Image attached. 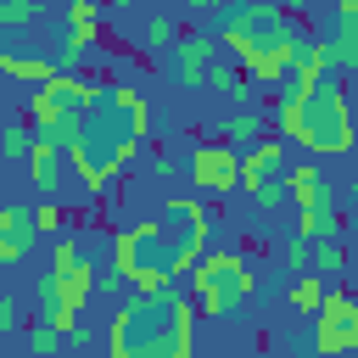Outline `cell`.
<instances>
[{
    "label": "cell",
    "instance_id": "9",
    "mask_svg": "<svg viewBox=\"0 0 358 358\" xmlns=\"http://www.w3.org/2000/svg\"><path fill=\"white\" fill-rule=\"evenodd\" d=\"M34 241H39L34 213H28V207L0 201V263H22V257L34 252Z\"/></svg>",
    "mask_w": 358,
    "mask_h": 358
},
{
    "label": "cell",
    "instance_id": "31",
    "mask_svg": "<svg viewBox=\"0 0 358 358\" xmlns=\"http://www.w3.org/2000/svg\"><path fill=\"white\" fill-rule=\"evenodd\" d=\"M101 6H129V0H101Z\"/></svg>",
    "mask_w": 358,
    "mask_h": 358
},
{
    "label": "cell",
    "instance_id": "11",
    "mask_svg": "<svg viewBox=\"0 0 358 358\" xmlns=\"http://www.w3.org/2000/svg\"><path fill=\"white\" fill-rule=\"evenodd\" d=\"M213 134H218V140H229V145H252L257 134H268V106H263V101L235 106V112H224V117L213 123Z\"/></svg>",
    "mask_w": 358,
    "mask_h": 358
},
{
    "label": "cell",
    "instance_id": "14",
    "mask_svg": "<svg viewBox=\"0 0 358 358\" xmlns=\"http://www.w3.org/2000/svg\"><path fill=\"white\" fill-rule=\"evenodd\" d=\"M95 45H101V34H78V28H67V45L50 56V67H56V73H84V62L95 56Z\"/></svg>",
    "mask_w": 358,
    "mask_h": 358
},
{
    "label": "cell",
    "instance_id": "12",
    "mask_svg": "<svg viewBox=\"0 0 358 358\" xmlns=\"http://www.w3.org/2000/svg\"><path fill=\"white\" fill-rule=\"evenodd\" d=\"M235 162H241V185H246V179H263V173H285V140L257 134V140L246 145V157H235Z\"/></svg>",
    "mask_w": 358,
    "mask_h": 358
},
{
    "label": "cell",
    "instance_id": "10",
    "mask_svg": "<svg viewBox=\"0 0 358 358\" xmlns=\"http://www.w3.org/2000/svg\"><path fill=\"white\" fill-rule=\"evenodd\" d=\"M201 84L224 90V95H229L235 106H252V101H263V84H257V78H246V73H241V67H235L229 56H213V62H207V78H201Z\"/></svg>",
    "mask_w": 358,
    "mask_h": 358
},
{
    "label": "cell",
    "instance_id": "32",
    "mask_svg": "<svg viewBox=\"0 0 358 358\" xmlns=\"http://www.w3.org/2000/svg\"><path fill=\"white\" fill-rule=\"evenodd\" d=\"M0 123H6V112H0Z\"/></svg>",
    "mask_w": 358,
    "mask_h": 358
},
{
    "label": "cell",
    "instance_id": "4",
    "mask_svg": "<svg viewBox=\"0 0 358 358\" xmlns=\"http://www.w3.org/2000/svg\"><path fill=\"white\" fill-rule=\"evenodd\" d=\"M241 151L229 145V140H201V145H190V185L201 190V196H229L235 185H241V162H235Z\"/></svg>",
    "mask_w": 358,
    "mask_h": 358
},
{
    "label": "cell",
    "instance_id": "17",
    "mask_svg": "<svg viewBox=\"0 0 358 358\" xmlns=\"http://www.w3.org/2000/svg\"><path fill=\"white\" fill-rule=\"evenodd\" d=\"M28 213H34V229H39V235H62V229H67L62 196H39V207H28Z\"/></svg>",
    "mask_w": 358,
    "mask_h": 358
},
{
    "label": "cell",
    "instance_id": "7",
    "mask_svg": "<svg viewBox=\"0 0 358 358\" xmlns=\"http://www.w3.org/2000/svg\"><path fill=\"white\" fill-rule=\"evenodd\" d=\"M22 162H28V179H34L39 196H62V185H67V151L62 145H50V140L34 134V145H28Z\"/></svg>",
    "mask_w": 358,
    "mask_h": 358
},
{
    "label": "cell",
    "instance_id": "26",
    "mask_svg": "<svg viewBox=\"0 0 358 358\" xmlns=\"http://www.w3.org/2000/svg\"><path fill=\"white\" fill-rule=\"evenodd\" d=\"M285 268H291V274H302V268H308V241H302L296 229H291V241H285Z\"/></svg>",
    "mask_w": 358,
    "mask_h": 358
},
{
    "label": "cell",
    "instance_id": "21",
    "mask_svg": "<svg viewBox=\"0 0 358 358\" xmlns=\"http://www.w3.org/2000/svg\"><path fill=\"white\" fill-rule=\"evenodd\" d=\"M39 22V0H0V34L6 28H34Z\"/></svg>",
    "mask_w": 358,
    "mask_h": 358
},
{
    "label": "cell",
    "instance_id": "5",
    "mask_svg": "<svg viewBox=\"0 0 358 358\" xmlns=\"http://www.w3.org/2000/svg\"><path fill=\"white\" fill-rule=\"evenodd\" d=\"M213 56H218V39H213V34H201V28L179 34V39H173V78H179V90H201Z\"/></svg>",
    "mask_w": 358,
    "mask_h": 358
},
{
    "label": "cell",
    "instance_id": "20",
    "mask_svg": "<svg viewBox=\"0 0 358 358\" xmlns=\"http://www.w3.org/2000/svg\"><path fill=\"white\" fill-rule=\"evenodd\" d=\"M246 190H252V201H257L263 213H274V207L285 201V179H280V173H263V179H246Z\"/></svg>",
    "mask_w": 358,
    "mask_h": 358
},
{
    "label": "cell",
    "instance_id": "18",
    "mask_svg": "<svg viewBox=\"0 0 358 358\" xmlns=\"http://www.w3.org/2000/svg\"><path fill=\"white\" fill-rule=\"evenodd\" d=\"M324 296V274H313V268H302L296 280H291V308H302V313H313V302Z\"/></svg>",
    "mask_w": 358,
    "mask_h": 358
},
{
    "label": "cell",
    "instance_id": "1",
    "mask_svg": "<svg viewBox=\"0 0 358 358\" xmlns=\"http://www.w3.org/2000/svg\"><path fill=\"white\" fill-rule=\"evenodd\" d=\"M274 90H280L274 129L285 140H296L313 157H347L352 151V112H347V90L336 73H324L308 90H291V84H274Z\"/></svg>",
    "mask_w": 358,
    "mask_h": 358
},
{
    "label": "cell",
    "instance_id": "19",
    "mask_svg": "<svg viewBox=\"0 0 358 358\" xmlns=\"http://www.w3.org/2000/svg\"><path fill=\"white\" fill-rule=\"evenodd\" d=\"M28 347H34L39 358H56V352L67 347V336H62L50 319H34V324H28Z\"/></svg>",
    "mask_w": 358,
    "mask_h": 358
},
{
    "label": "cell",
    "instance_id": "8",
    "mask_svg": "<svg viewBox=\"0 0 358 358\" xmlns=\"http://www.w3.org/2000/svg\"><path fill=\"white\" fill-rule=\"evenodd\" d=\"M280 179H285V196H291L296 207H341V201H336L330 173H319L313 162H302V168H291V162H285V173H280Z\"/></svg>",
    "mask_w": 358,
    "mask_h": 358
},
{
    "label": "cell",
    "instance_id": "27",
    "mask_svg": "<svg viewBox=\"0 0 358 358\" xmlns=\"http://www.w3.org/2000/svg\"><path fill=\"white\" fill-rule=\"evenodd\" d=\"M78 257H84V252H78V235H62V241H56V257H50V268H73Z\"/></svg>",
    "mask_w": 358,
    "mask_h": 358
},
{
    "label": "cell",
    "instance_id": "25",
    "mask_svg": "<svg viewBox=\"0 0 358 358\" xmlns=\"http://www.w3.org/2000/svg\"><path fill=\"white\" fill-rule=\"evenodd\" d=\"M90 291H101V296H123L129 280H123L117 268H101V274H90Z\"/></svg>",
    "mask_w": 358,
    "mask_h": 358
},
{
    "label": "cell",
    "instance_id": "28",
    "mask_svg": "<svg viewBox=\"0 0 358 358\" xmlns=\"http://www.w3.org/2000/svg\"><path fill=\"white\" fill-rule=\"evenodd\" d=\"M17 324H22L17 302H11V296H0V336H6V330H17Z\"/></svg>",
    "mask_w": 358,
    "mask_h": 358
},
{
    "label": "cell",
    "instance_id": "22",
    "mask_svg": "<svg viewBox=\"0 0 358 358\" xmlns=\"http://www.w3.org/2000/svg\"><path fill=\"white\" fill-rule=\"evenodd\" d=\"M28 145H34V129L28 123H0V157H28Z\"/></svg>",
    "mask_w": 358,
    "mask_h": 358
},
{
    "label": "cell",
    "instance_id": "30",
    "mask_svg": "<svg viewBox=\"0 0 358 358\" xmlns=\"http://www.w3.org/2000/svg\"><path fill=\"white\" fill-rule=\"evenodd\" d=\"M185 6H196V11H213V6H224V0H185Z\"/></svg>",
    "mask_w": 358,
    "mask_h": 358
},
{
    "label": "cell",
    "instance_id": "3",
    "mask_svg": "<svg viewBox=\"0 0 358 358\" xmlns=\"http://www.w3.org/2000/svg\"><path fill=\"white\" fill-rule=\"evenodd\" d=\"M313 352L319 358L358 352V302H352V291L324 285V296L313 302Z\"/></svg>",
    "mask_w": 358,
    "mask_h": 358
},
{
    "label": "cell",
    "instance_id": "15",
    "mask_svg": "<svg viewBox=\"0 0 358 358\" xmlns=\"http://www.w3.org/2000/svg\"><path fill=\"white\" fill-rule=\"evenodd\" d=\"M0 73L17 78V84H39V78H50L56 67H50V56H22V50H6V45H0Z\"/></svg>",
    "mask_w": 358,
    "mask_h": 358
},
{
    "label": "cell",
    "instance_id": "16",
    "mask_svg": "<svg viewBox=\"0 0 358 358\" xmlns=\"http://www.w3.org/2000/svg\"><path fill=\"white\" fill-rule=\"evenodd\" d=\"M308 268H313V274H341V268H347V252H341V235H324V241H308Z\"/></svg>",
    "mask_w": 358,
    "mask_h": 358
},
{
    "label": "cell",
    "instance_id": "23",
    "mask_svg": "<svg viewBox=\"0 0 358 358\" xmlns=\"http://www.w3.org/2000/svg\"><path fill=\"white\" fill-rule=\"evenodd\" d=\"M67 28L101 34V0H67Z\"/></svg>",
    "mask_w": 358,
    "mask_h": 358
},
{
    "label": "cell",
    "instance_id": "13",
    "mask_svg": "<svg viewBox=\"0 0 358 358\" xmlns=\"http://www.w3.org/2000/svg\"><path fill=\"white\" fill-rule=\"evenodd\" d=\"M296 235H302V241L347 235V224H341V207H296Z\"/></svg>",
    "mask_w": 358,
    "mask_h": 358
},
{
    "label": "cell",
    "instance_id": "6",
    "mask_svg": "<svg viewBox=\"0 0 358 358\" xmlns=\"http://www.w3.org/2000/svg\"><path fill=\"white\" fill-rule=\"evenodd\" d=\"M324 62L336 78H347L358 67V0H336V28L324 39Z\"/></svg>",
    "mask_w": 358,
    "mask_h": 358
},
{
    "label": "cell",
    "instance_id": "2",
    "mask_svg": "<svg viewBox=\"0 0 358 358\" xmlns=\"http://www.w3.org/2000/svg\"><path fill=\"white\" fill-rule=\"evenodd\" d=\"M185 274H190V291H196V313H201V319L235 313V308L252 296V285H257V280H252V263H246L241 252H213V246H207Z\"/></svg>",
    "mask_w": 358,
    "mask_h": 358
},
{
    "label": "cell",
    "instance_id": "24",
    "mask_svg": "<svg viewBox=\"0 0 358 358\" xmlns=\"http://www.w3.org/2000/svg\"><path fill=\"white\" fill-rule=\"evenodd\" d=\"M145 45H151V50L173 45V17H162V11H157V17H145Z\"/></svg>",
    "mask_w": 358,
    "mask_h": 358
},
{
    "label": "cell",
    "instance_id": "29",
    "mask_svg": "<svg viewBox=\"0 0 358 358\" xmlns=\"http://www.w3.org/2000/svg\"><path fill=\"white\" fill-rule=\"evenodd\" d=\"M274 6H280V11H296V17H302V11L313 6V0H274Z\"/></svg>",
    "mask_w": 358,
    "mask_h": 358
}]
</instances>
